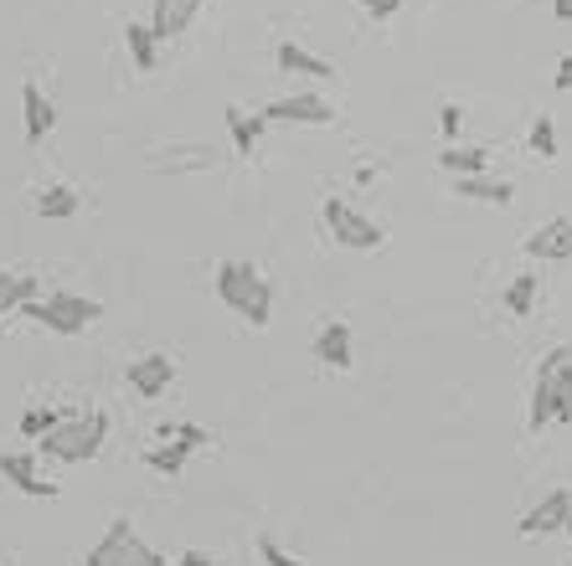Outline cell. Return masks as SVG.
Returning <instances> with one entry per match:
<instances>
[{
	"label": "cell",
	"instance_id": "obj_35",
	"mask_svg": "<svg viewBox=\"0 0 572 566\" xmlns=\"http://www.w3.org/2000/svg\"><path fill=\"white\" fill-rule=\"evenodd\" d=\"M160 566H166V562H160Z\"/></svg>",
	"mask_w": 572,
	"mask_h": 566
},
{
	"label": "cell",
	"instance_id": "obj_26",
	"mask_svg": "<svg viewBox=\"0 0 572 566\" xmlns=\"http://www.w3.org/2000/svg\"><path fill=\"white\" fill-rule=\"evenodd\" d=\"M57 417H63V412H57V407H32V412H21V422H16V428H21V438H32V443H36V438L47 433V428H52V422H57Z\"/></svg>",
	"mask_w": 572,
	"mask_h": 566
},
{
	"label": "cell",
	"instance_id": "obj_5",
	"mask_svg": "<svg viewBox=\"0 0 572 566\" xmlns=\"http://www.w3.org/2000/svg\"><path fill=\"white\" fill-rule=\"evenodd\" d=\"M88 566H160V551L145 546L135 535V525L119 516L109 531H103V541L93 551H88Z\"/></svg>",
	"mask_w": 572,
	"mask_h": 566
},
{
	"label": "cell",
	"instance_id": "obj_21",
	"mask_svg": "<svg viewBox=\"0 0 572 566\" xmlns=\"http://www.w3.org/2000/svg\"><path fill=\"white\" fill-rule=\"evenodd\" d=\"M36 294H42V283L32 273H5L0 268V319L11 315V309H21V304H32Z\"/></svg>",
	"mask_w": 572,
	"mask_h": 566
},
{
	"label": "cell",
	"instance_id": "obj_12",
	"mask_svg": "<svg viewBox=\"0 0 572 566\" xmlns=\"http://www.w3.org/2000/svg\"><path fill=\"white\" fill-rule=\"evenodd\" d=\"M315 361L330 371H351L356 366V346H351V325L346 319H325L315 335Z\"/></svg>",
	"mask_w": 572,
	"mask_h": 566
},
{
	"label": "cell",
	"instance_id": "obj_22",
	"mask_svg": "<svg viewBox=\"0 0 572 566\" xmlns=\"http://www.w3.org/2000/svg\"><path fill=\"white\" fill-rule=\"evenodd\" d=\"M124 47H130L139 72H155V63H160V42H155V32L145 26V21H130V26H124Z\"/></svg>",
	"mask_w": 572,
	"mask_h": 566
},
{
	"label": "cell",
	"instance_id": "obj_18",
	"mask_svg": "<svg viewBox=\"0 0 572 566\" xmlns=\"http://www.w3.org/2000/svg\"><path fill=\"white\" fill-rule=\"evenodd\" d=\"M222 118H227V134H233V150L248 160V155L258 150V139H263V129H269V124H263L258 114H243V109H227Z\"/></svg>",
	"mask_w": 572,
	"mask_h": 566
},
{
	"label": "cell",
	"instance_id": "obj_24",
	"mask_svg": "<svg viewBox=\"0 0 572 566\" xmlns=\"http://www.w3.org/2000/svg\"><path fill=\"white\" fill-rule=\"evenodd\" d=\"M537 288H541V283L531 279V273L511 279V288H505V309H511V315H531V304H537Z\"/></svg>",
	"mask_w": 572,
	"mask_h": 566
},
{
	"label": "cell",
	"instance_id": "obj_28",
	"mask_svg": "<svg viewBox=\"0 0 572 566\" xmlns=\"http://www.w3.org/2000/svg\"><path fill=\"white\" fill-rule=\"evenodd\" d=\"M438 129H444V139L455 145L459 129H464V109H459V103H444V109H438Z\"/></svg>",
	"mask_w": 572,
	"mask_h": 566
},
{
	"label": "cell",
	"instance_id": "obj_25",
	"mask_svg": "<svg viewBox=\"0 0 572 566\" xmlns=\"http://www.w3.org/2000/svg\"><path fill=\"white\" fill-rule=\"evenodd\" d=\"M160 438H170V443H186L191 453L212 443V433H206V428H197V422H160Z\"/></svg>",
	"mask_w": 572,
	"mask_h": 566
},
{
	"label": "cell",
	"instance_id": "obj_1",
	"mask_svg": "<svg viewBox=\"0 0 572 566\" xmlns=\"http://www.w3.org/2000/svg\"><path fill=\"white\" fill-rule=\"evenodd\" d=\"M217 299L233 309L237 319H248L253 330H263L273 319V283L263 279V268L243 263V258H227V263L217 268Z\"/></svg>",
	"mask_w": 572,
	"mask_h": 566
},
{
	"label": "cell",
	"instance_id": "obj_16",
	"mask_svg": "<svg viewBox=\"0 0 572 566\" xmlns=\"http://www.w3.org/2000/svg\"><path fill=\"white\" fill-rule=\"evenodd\" d=\"M455 196H459V201H485V206H511L516 185L485 170V176H459V181H455Z\"/></svg>",
	"mask_w": 572,
	"mask_h": 566
},
{
	"label": "cell",
	"instance_id": "obj_7",
	"mask_svg": "<svg viewBox=\"0 0 572 566\" xmlns=\"http://www.w3.org/2000/svg\"><path fill=\"white\" fill-rule=\"evenodd\" d=\"M263 124H336V109L321 99V93H294V99H273L269 109H263Z\"/></svg>",
	"mask_w": 572,
	"mask_h": 566
},
{
	"label": "cell",
	"instance_id": "obj_31",
	"mask_svg": "<svg viewBox=\"0 0 572 566\" xmlns=\"http://www.w3.org/2000/svg\"><path fill=\"white\" fill-rule=\"evenodd\" d=\"M557 93H572V57H562V63H557Z\"/></svg>",
	"mask_w": 572,
	"mask_h": 566
},
{
	"label": "cell",
	"instance_id": "obj_27",
	"mask_svg": "<svg viewBox=\"0 0 572 566\" xmlns=\"http://www.w3.org/2000/svg\"><path fill=\"white\" fill-rule=\"evenodd\" d=\"M531 150H537L541 160H557V129H552V118H537V124H531Z\"/></svg>",
	"mask_w": 572,
	"mask_h": 566
},
{
	"label": "cell",
	"instance_id": "obj_9",
	"mask_svg": "<svg viewBox=\"0 0 572 566\" xmlns=\"http://www.w3.org/2000/svg\"><path fill=\"white\" fill-rule=\"evenodd\" d=\"M124 382H130V392H139V397H160V392H170V382H176V361L170 355H139V361H130L124 366Z\"/></svg>",
	"mask_w": 572,
	"mask_h": 566
},
{
	"label": "cell",
	"instance_id": "obj_17",
	"mask_svg": "<svg viewBox=\"0 0 572 566\" xmlns=\"http://www.w3.org/2000/svg\"><path fill=\"white\" fill-rule=\"evenodd\" d=\"M273 63L284 67V72H294V78H336V67L325 63V57H315V52H304L300 42H279Z\"/></svg>",
	"mask_w": 572,
	"mask_h": 566
},
{
	"label": "cell",
	"instance_id": "obj_19",
	"mask_svg": "<svg viewBox=\"0 0 572 566\" xmlns=\"http://www.w3.org/2000/svg\"><path fill=\"white\" fill-rule=\"evenodd\" d=\"M438 166L449 170V176H485L490 170V150H480V145H449V150L438 155Z\"/></svg>",
	"mask_w": 572,
	"mask_h": 566
},
{
	"label": "cell",
	"instance_id": "obj_32",
	"mask_svg": "<svg viewBox=\"0 0 572 566\" xmlns=\"http://www.w3.org/2000/svg\"><path fill=\"white\" fill-rule=\"evenodd\" d=\"M176 566H217V562H212L206 551H186V556H181V562H176Z\"/></svg>",
	"mask_w": 572,
	"mask_h": 566
},
{
	"label": "cell",
	"instance_id": "obj_23",
	"mask_svg": "<svg viewBox=\"0 0 572 566\" xmlns=\"http://www.w3.org/2000/svg\"><path fill=\"white\" fill-rule=\"evenodd\" d=\"M186 459H191V449H186V443H170V438H160V449L145 453V464H150L155 474H181Z\"/></svg>",
	"mask_w": 572,
	"mask_h": 566
},
{
	"label": "cell",
	"instance_id": "obj_2",
	"mask_svg": "<svg viewBox=\"0 0 572 566\" xmlns=\"http://www.w3.org/2000/svg\"><path fill=\"white\" fill-rule=\"evenodd\" d=\"M572 417V340L541 355L537 382H531V428H552Z\"/></svg>",
	"mask_w": 572,
	"mask_h": 566
},
{
	"label": "cell",
	"instance_id": "obj_34",
	"mask_svg": "<svg viewBox=\"0 0 572 566\" xmlns=\"http://www.w3.org/2000/svg\"><path fill=\"white\" fill-rule=\"evenodd\" d=\"M562 531H568V541H572V520H568V525H562Z\"/></svg>",
	"mask_w": 572,
	"mask_h": 566
},
{
	"label": "cell",
	"instance_id": "obj_3",
	"mask_svg": "<svg viewBox=\"0 0 572 566\" xmlns=\"http://www.w3.org/2000/svg\"><path fill=\"white\" fill-rule=\"evenodd\" d=\"M103 438H109V417L72 412V417H57L47 433L36 438V453H47L52 464H88V459H99Z\"/></svg>",
	"mask_w": 572,
	"mask_h": 566
},
{
	"label": "cell",
	"instance_id": "obj_11",
	"mask_svg": "<svg viewBox=\"0 0 572 566\" xmlns=\"http://www.w3.org/2000/svg\"><path fill=\"white\" fill-rule=\"evenodd\" d=\"M521 248H526V258H541V263H568V258H572V222L568 217L541 222Z\"/></svg>",
	"mask_w": 572,
	"mask_h": 566
},
{
	"label": "cell",
	"instance_id": "obj_15",
	"mask_svg": "<svg viewBox=\"0 0 572 566\" xmlns=\"http://www.w3.org/2000/svg\"><path fill=\"white\" fill-rule=\"evenodd\" d=\"M217 166V155L206 150V145H176V150H155L150 155V170L155 176H181V170H212Z\"/></svg>",
	"mask_w": 572,
	"mask_h": 566
},
{
	"label": "cell",
	"instance_id": "obj_14",
	"mask_svg": "<svg viewBox=\"0 0 572 566\" xmlns=\"http://www.w3.org/2000/svg\"><path fill=\"white\" fill-rule=\"evenodd\" d=\"M21 118H26V145H42L57 129V103L36 83H21Z\"/></svg>",
	"mask_w": 572,
	"mask_h": 566
},
{
	"label": "cell",
	"instance_id": "obj_13",
	"mask_svg": "<svg viewBox=\"0 0 572 566\" xmlns=\"http://www.w3.org/2000/svg\"><path fill=\"white\" fill-rule=\"evenodd\" d=\"M206 0H150V26L155 42H170V36H181L191 21H197V11H202Z\"/></svg>",
	"mask_w": 572,
	"mask_h": 566
},
{
	"label": "cell",
	"instance_id": "obj_30",
	"mask_svg": "<svg viewBox=\"0 0 572 566\" xmlns=\"http://www.w3.org/2000/svg\"><path fill=\"white\" fill-rule=\"evenodd\" d=\"M367 16H377V21H388V16H397L403 11V0H356Z\"/></svg>",
	"mask_w": 572,
	"mask_h": 566
},
{
	"label": "cell",
	"instance_id": "obj_10",
	"mask_svg": "<svg viewBox=\"0 0 572 566\" xmlns=\"http://www.w3.org/2000/svg\"><path fill=\"white\" fill-rule=\"evenodd\" d=\"M0 474H5V484H16L21 495H32V500H52V495H57V484L36 474V453L32 449L0 453Z\"/></svg>",
	"mask_w": 572,
	"mask_h": 566
},
{
	"label": "cell",
	"instance_id": "obj_6",
	"mask_svg": "<svg viewBox=\"0 0 572 566\" xmlns=\"http://www.w3.org/2000/svg\"><path fill=\"white\" fill-rule=\"evenodd\" d=\"M325 227H330V237H336L340 248H351V252H371V248L388 242V233H382L377 222L361 217L351 201H340V196L325 201Z\"/></svg>",
	"mask_w": 572,
	"mask_h": 566
},
{
	"label": "cell",
	"instance_id": "obj_29",
	"mask_svg": "<svg viewBox=\"0 0 572 566\" xmlns=\"http://www.w3.org/2000/svg\"><path fill=\"white\" fill-rule=\"evenodd\" d=\"M258 556H263V562H269V566H304L300 556H289V551L279 546L273 535H263V541H258Z\"/></svg>",
	"mask_w": 572,
	"mask_h": 566
},
{
	"label": "cell",
	"instance_id": "obj_20",
	"mask_svg": "<svg viewBox=\"0 0 572 566\" xmlns=\"http://www.w3.org/2000/svg\"><path fill=\"white\" fill-rule=\"evenodd\" d=\"M78 191L72 185H47V191H36V217H47V222H68L78 217Z\"/></svg>",
	"mask_w": 572,
	"mask_h": 566
},
{
	"label": "cell",
	"instance_id": "obj_8",
	"mask_svg": "<svg viewBox=\"0 0 572 566\" xmlns=\"http://www.w3.org/2000/svg\"><path fill=\"white\" fill-rule=\"evenodd\" d=\"M568 520H572V489H547L541 505H537V510H526V520L516 525V531H521L526 541H537V535L562 531Z\"/></svg>",
	"mask_w": 572,
	"mask_h": 566
},
{
	"label": "cell",
	"instance_id": "obj_4",
	"mask_svg": "<svg viewBox=\"0 0 572 566\" xmlns=\"http://www.w3.org/2000/svg\"><path fill=\"white\" fill-rule=\"evenodd\" d=\"M26 315L52 335H83L93 319L103 315L99 299H88V294H72V288H52V294H36L32 304H21Z\"/></svg>",
	"mask_w": 572,
	"mask_h": 566
},
{
	"label": "cell",
	"instance_id": "obj_33",
	"mask_svg": "<svg viewBox=\"0 0 572 566\" xmlns=\"http://www.w3.org/2000/svg\"><path fill=\"white\" fill-rule=\"evenodd\" d=\"M552 16L557 21H572V0H552Z\"/></svg>",
	"mask_w": 572,
	"mask_h": 566
}]
</instances>
